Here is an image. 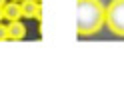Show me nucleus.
I'll use <instances>...</instances> for the list:
<instances>
[{"label":"nucleus","mask_w":124,"mask_h":102,"mask_svg":"<svg viewBox=\"0 0 124 102\" xmlns=\"http://www.w3.org/2000/svg\"><path fill=\"white\" fill-rule=\"evenodd\" d=\"M0 40H8V28L0 22Z\"/></svg>","instance_id":"obj_6"},{"label":"nucleus","mask_w":124,"mask_h":102,"mask_svg":"<svg viewBox=\"0 0 124 102\" xmlns=\"http://www.w3.org/2000/svg\"><path fill=\"white\" fill-rule=\"evenodd\" d=\"M6 28H8V40H22V38L26 36V26L22 24L20 20L8 22Z\"/></svg>","instance_id":"obj_5"},{"label":"nucleus","mask_w":124,"mask_h":102,"mask_svg":"<svg viewBox=\"0 0 124 102\" xmlns=\"http://www.w3.org/2000/svg\"><path fill=\"white\" fill-rule=\"evenodd\" d=\"M38 2H40V0H38Z\"/></svg>","instance_id":"obj_10"},{"label":"nucleus","mask_w":124,"mask_h":102,"mask_svg":"<svg viewBox=\"0 0 124 102\" xmlns=\"http://www.w3.org/2000/svg\"><path fill=\"white\" fill-rule=\"evenodd\" d=\"M2 18H4V10L0 8V22H2Z\"/></svg>","instance_id":"obj_7"},{"label":"nucleus","mask_w":124,"mask_h":102,"mask_svg":"<svg viewBox=\"0 0 124 102\" xmlns=\"http://www.w3.org/2000/svg\"><path fill=\"white\" fill-rule=\"evenodd\" d=\"M104 24L116 36H124V0H112L106 6V20Z\"/></svg>","instance_id":"obj_2"},{"label":"nucleus","mask_w":124,"mask_h":102,"mask_svg":"<svg viewBox=\"0 0 124 102\" xmlns=\"http://www.w3.org/2000/svg\"><path fill=\"white\" fill-rule=\"evenodd\" d=\"M20 6H22V16L24 18H36V20L42 18V6L38 0H22Z\"/></svg>","instance_id":"obj_3"},{"label":"nucleus","mask_w":124,"mask_h":102,"mask_svg":"<svg viewBox=\"0 0 124 102\" xmlns=\"http://www.w3.org/2000/svg\"><path fill=\"white\" fill-rule=\"evenodd\" d=\"M6 2H8V0H0V8H2V6H4Z\"/></svg>","instance_id":"obj_8"},{"label":"nucleus","mask_w":124,"mask_h":102,"mask_svg":"<svg viewBox=\"0 0 124 102\" xmlns=\"http://www.w3.org/2000/svg\"><path fill=\"white\" fill-rule=\"evenodd\" d=\"M14 2H22V0H14Z\"/></svg>","instance_id":"obj_9"},{"label":"nucleus","mask_w":124,"mask_h":102,"mask_svg":"<svg viewBox=\"0 0 124 102\" xmlns=\"http://www.w3.org/2000/svg\"><path fill=\"white\" fill-rule=\"evenodd\" d=\"M2 10H4V18L12 22V20H20L22 18V6L20 2H14V0H10V2H6L2 6Z\"/></svg>","instance_id":"obj_4"},{"label":"nucleus","mask_w":124,"mask_h":102,"mask_svg":"<svg viewBox=\"0 0 124 102\" xmlns=\"http://www.w3.org/2000/svg\"><path fill=\"white\" fill-rule=\"evenodd\" d=\"M106 8L100 0H78L76 2V32L78 36H92L104 26Z\"/></svg>","instance_id":"obj_1"}]
</instances>
